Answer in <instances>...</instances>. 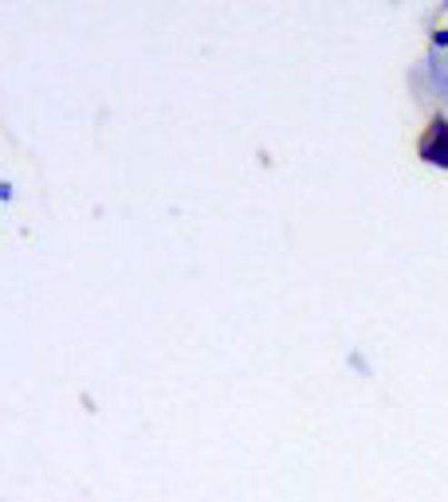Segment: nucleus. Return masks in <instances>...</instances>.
Returning a JSON list of instances; mask_svg holds the SVG:
<instances>
[]
</instances>
